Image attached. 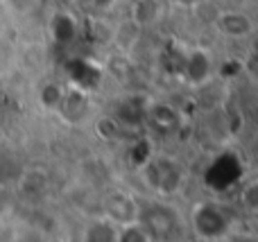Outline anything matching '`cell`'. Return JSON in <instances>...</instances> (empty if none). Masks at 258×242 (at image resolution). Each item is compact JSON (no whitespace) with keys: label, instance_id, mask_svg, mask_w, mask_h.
Masks as SVG:
<instances>
[{"label":"cell","instance_id":"9c48e42d","mask_svg":"<svg viewBox=\"0 0 258 242\" xmlns=\"http://www.w3.org/2000/svg\"><path fill=\"white\" fill-rule=\"evenodd\" d=\"M118 226H113L107 220H95L82 233V242H116Z\"/></svg>","mask_w":258,"mask_h":242},{"label":"cell","instance_id":"4fadbf2b","mask_svg":"<svg viewBox=\"0 0 258 242\" xmlns=\"http://www.w3.org/2000/svg\"><path fill=\"white\" fill-rule=\"evenodd\" d=\"M120 122L116 120L113 116H102L98 118V122H95V134L100 136L102 140H118L120 138Z\"/></svg>","mask_w":258,"mask_h":242},{"label":"cell","instance_id":"3957f363","mask_svg":"<svg viewBox=\"0 0 258 242\" xmlns=\"http://www.w3.org/2000/svg\"><path fill=\"white\" fill-rule=\"evenodd\" d=\"M138 222L150 231V235H152L154 242L172 238V235L177 233V226H179L177 215H174L168 206H159V204L150 206V213L141 208V213H138Z\"/></svg>","mask_w":258,"mask_h":242},{"label":"cell","instance_id":"6da1fadb","mask_svg":"<svg viewBox=\"0 0 258 242\" xmlns=\"http://www.w3.org/2000/svg\"><path fill=\"white\" fill-rule=\"evenodd\" d=\"M143 184L150 190H154L161 197H172L181 190L186 172H183L181 163L177 158L159 156V158H147L141 166Z\"/></svg>","mask_w":258,"mask_h":242},{"label":"cell","instance_id":"5bb4252c","mask_svg":"<svg viewBox=\"0 0 258 242\" xmlns=\"http://www.w3.org/2000/svg\"><path fill=\"white\" fill-rule=\"evenodd\" d=\"M238 202H240L242 211L256 213V208H258V181L256 179L247 181V184L242 186L240 195H238Z\"/></svg>","mask_w":258,"mask_h":242},{"label":"cell","instance_id":"30bf717a","mask_svg":"<svg viewBox=\"0 0 258 242\" xmlns=\"http://www.w3.org/2000/svg\"><path fill=\"white\" fill-rule=\"evenodd\" d=\"M63 100H66L63 89L59 84H54V82H48V84H43L39 89V102H41V107L48 109V111H57V109H61Z\"/></svg>","mask_w":258,"mask_h":242},{"label":"cell","instance_id":"8992f818","mask_svg":"<svg viewBox=\"0 0 258 242\" xmlns=\"http://www.w3.org/2000/svg\"><path fill=\"white\" fill-rule=\"evenodd\" d=\"M211 72H213V59L206 50H190L183 61V79L190 86H202L209 82Z\"/></svg>","mask_w":258,"mask_h":242},{"label":"cell","instance_id":"5b68a950","mask_svg":"<svg viewBox=\"0 0 258 242\" xmlns=\"http://www.w3.org/2000/svg\"><path fill=\"white\" fill-rule=\"evenodd\" d=\"M215 30L227 39H247L256 32V23L247 12L227 9L215 16Z\"/></svg>","mask_w":258,"mask_h":242},{"label":"cell","instance_id":"7a4b0ae2","mask_svg":"<svg viewBox=\"0 0 258 242\" xmlns=\"http://www.w3.org/2000/svg\"><path fill=\"white\" fill-rule=\"evenodd\" d=\"M192 226L202 242H220L231 235L233 213L220 202H200L192 208Z\"/></svg>","mask_w":258,"mask_h":242},{"label":"cell","instance_id":"8fae6325","mask_svg":"<svg viewBox=\"0 0 258 242\" xmlns=\"http://www.w3.org/2000/svg\"><path fill=\"white\" fill-rule=\"evenodd\" d=\"M45 186H48V181H45L43 170H27V172H23V177H21V193L23 195L39 197V195H43Z\"/></svg>","mask_w":258,"mask_h":242},{"label":"cell","instance_id":"52a82bcc","mask_svg":"<svg viewBox=\"0 0 258 242\" xmlns=\"http://www.w3.org/2000/svg\"><path fill=\"white\" fill-rule=\"evenodd\" d=\"M159 16H161V0H134L129 21H132L138 30H143V27L156 23Z\"/></svg>","mask_w":258,"mask_h":242},{"label":"cell","instance_id":"9a60e30c","mask_svg":"<svg viewBox=\"0 0 258 242\" xmlns=\"http://www.w3.org/2000/svg\"><path fill=\"white\" fill-rule=\"evenodd\" d=\"M220 242H256L254 235H238V233H231V235H227L224 240H220Z\"/></svg>","mask_w":258,"mask_h":242},{"label":"cell","instance_id":"7c38bea8","mask_svg":"<svg viewBox=\"0 0 258 242\" xmlns=\"http://www.w3.org/2000/svg\"><path fill=\"white\" fill-rule=\"evenodd\" d=\"M116 242H154L150 235V231L141 224V222H129V224L118 226Z\"/></svg>","mask_w":258,"mask_h":242},{"label":"cell","instance_id":"ba28073f","mask_svg":"<svg viewBox=\"0 0 258 242\" xmlns=\"http://www.w3.org/2000/svg\"><path fill=\"white\" fill-rule=\"evenodd\" d=\"M147 120L161 131H172L179 125V113L170 104H152L147 107Z\"/></svg>","mask_w":258,"mask_h":242},{"label":"cell","instance_id":"277c9868","mask_svg":"<svg viewBox=\"0 0 258 242\" xmlns=\"http://www.w3.org/2000/svg\"><path fill=\"white\" fill-rule=\"evenodd\" d=\"M138 213H141V206L136 204V199L132 195L122 193V190H113L107 197V202H104V220L111 222L113 226L136 222Z\"/></svg>","mask_w":258,"mask_h":242}]
</instances>
